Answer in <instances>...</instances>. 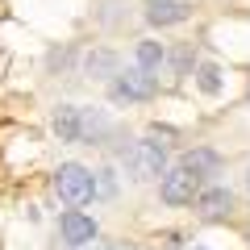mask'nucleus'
<instances>
[{
	"label": "nucleus",
	"mask_w": 250,
	"mask_h": 250,
	"mask_svg": "<svg viewBox=\"0 0 250 250\" xmlns=\"http://www.w3.org/2000/svg\"><path fill=\"white\" fill-rule=\"evenodd\" d=\"M50 184H54V196L71 208H83L96 200V171L83 167V163H59Z\"/></svg>",
	"instance_id": "f257e3e1"
},
{
	"label": "nucleus",
	"mask_w": 250,
	"mask_h": 250,
	"mask_svg": "<svg viewBox=\"0 0 250 250\" xmlns=\"http://www.w3.org/2000/svg\"><path fill=\"white\" fill-rule=\"evenodd\" d=\"M121 159L134 179H163V171H167V142H159V134L138 138L129 150H121Z\"/></svg>",
	"instance_id": "f03ea898"
},
{
	"label": "nucleus",
	"mask_w": 250,
	"mask_h": 250,
	"mask_svg": "<svg viewBox=\"0 0 250 250\" xmlns=\"http://www.w3.org/2000/svg\"><path fill=\"white\" fill-rule=\"evenodd\" d=\"M159 96V75H146L138 67L121 71L113 83H108V100L113 104H150Z\"/></svg>",
	"instance_id": "7ed1b4c3"
},
{
	"label": "nucleus",
	"mask_w": 250,
	"mask_h": 250,
	"mask_svg": "<svg viewBox=\"0 0 250 250\" xmlns=\"http://www.w3.org/2000/svg\"><path fill=\"white\" fill-rule=\"evenodd\" d=\"M200 188H205V179L192 175L184 163H175V167H167L163 179H159V200L167 208H184V205H192V200L200 196Z\"/></svg>",
	"instance_id": "20e7f679"
},
{
	"label": "nucleus",
	"mask_w": 250,
	"mask_h": 250,
	"mask_svg": "<svg viewBox=\"0 0 250 250\" xmlns=\"http://www.w3.org/2000/svg\"><path fill=\"white\" fill-rule=\"evenodd\" d=\"M59 238H62V246L83 250V246H92V242L100 238V225H96V217L83 213V208H67V213H59Z\"/></svg>",
	"instance_id": "39448f33"
},
{
	"label": "nucleus",
	"mask_w": 250,
	"mask_h": 250,
	"mask_svg": "<svg viewBox=\"0 0 250 250\" xmlns=\"http://www.w3.org/2000/svg\"><path fill=\"white\" fill-rule=\"evenodd\" d=\"M192 208H196L200 221H225V217L233 213V192H229V188H221V184L200 188V196L192 200Z\"/></svg>",
	"instance_id": "423d86ee"
},
{
	"label": "nucleus",
	"mask_w": 250,
	"mask_h": 250,
	"mask_svg": "<svg viewBox=\"0 0 250 250\" xmlns=\"http://www.w3.org/2000/svg\"><path fill=\"white\" fill-rule=\"evenodd\" d=\"M50 129L59 142L67 146H80L83 142V104H59L50 117Z\"/></svg>",
	"instance_id": "0eeeda50"
},
{
	"label": "nucleus",
	"mask_w": 250,
	"mask_h": 250,
	"mask_svg": "<svg viewBox=\"0 0 250 250\" xmlns=\"http://www.w3.org/2000/svg\"><path fill=\"white\" fill-rule=\"evenodd\" d=\"M108 138H117V121L104 113V108L83 104V142L80 146H104Z\"/></svg>",
	"instance_id": "6e6552de"
},
{
	"label": "nucleus",
	"mask_w": 250,
	"mask_h": 250,
	"mask_svg": "<svg viewBox=\"0 0 250 250\" xmlns=\"http://www.w3.org/2000/svg\"><path fill=\"white\" fill-rule=\"evenodd\" d=\"M83 75H88V80H108V83H113L117 75H121V59H117V50H108V46H92V50L83 54Z\"/></svg>",
	"instance_id": "1a4fd4ad"
},
{
	"label": "nucleus",
	"mask_w": 250,
	"mask_h": 250,
	"mask_svg": "<svg viewBox=\"0 0 250 250\" xmlns=\"http://www.w3.org/2000/svg\"><path fill=\"white\" fill-rule=\"evenodd\" d=\"M192 17V4L188 0H159V4H146V25L167 29V25H184Z\"/></svg>",
	"instance_id": "9d476101"
},
{
	"label": "nucleus",
	"mask_w": 250,
	"mask_h": 250,
	"mask_svg": "<svg viewBox=\"0 0 250 250\" xmlns=\"http://www.w3.org/2000/svg\"><path fill=\"white\" fill-rule=\"evenodd\" d=\"M184 163L192 175H200V179H213V175H221V154L213 150V146H192V150L184 154Z\"/></svg>",
	"instance_id": "9b49d317"
},
{
	"label": "nucleus",
	"mask_w": 250,
	"mask_h": 250,
	"mask_svg": "<svg viewBox=\"0 0 250 250\" xmlns=\"http://www.w3.org/2000/svg\"><path fill=\"white\" fill-rule=\"evenodd\" d=\"M167 62V46L154 42V38H142V42L134 46V67L146 75H159V67Z\"/></svg>",
	"instance_id": "f8f14e48"
},
{
	"label": "nucleus",
	"mask_w": 250,
	"mask_h": 250,
	"mask_svg": "<svg viewBox=\"0 0 250 250\" xmlns=\"http://www.w3.org/2000/svg\"><path fill=\"white\" fill-rule=\"evenodd\" d=\"M175 80H184V75H192L196 71V46L192 42H179V46H171L167 50V62H163Z\"/></svg>",
	"instance_id": "ddd939ff"
},
{
	"label": "nucleus",
	"mask_w": 250,
	"mask_h": 250,
	"mask_svg": "<svg viewBox=\"0 0 250 250\" xmlns=\"http://www.w3.org/2000/svg\"><path fill=\"white\" fill-rule=\"evenodd\" d=\"M192 80H196V88L205 92V96H221V88H225V71H221V62H196Z\"/></svg>",
	"instance_id": "4468645a"
},
{
	"label": "nucleus",
	"mask_w": 250,
	"mask_h": 250,
	"mask_svg": "<svg viewBox=\"0 0 250 250\" xmlns=\"http://www.w3.org/2000/svg\"><path fill=\"white\" fill-rule=\"evenodd\" d=\"M71 59H75V46H59V50L46 54V71H67Z\"/></svg>",
	"instance_id": "2eb2a0df"
},
{
	"label": "nucleus",
	"mask_w": 250,
	"mask_h": 250,
	"mask_svg": "<svg viewBox=\"0 0 250 250\" xmlns=\"http://www.w3.org/2000/svg\"><path fill=\"white\" fill-rule=\"evenodd\" d=\"M96 196H108V200L117 196V171L113 167H100L96 171Z\"/></svg>",
	"instance_id": "dca6fc26"
},
{
	"label": "nucleus",
	"mask_w": 250,
	"mask_h": 250,
	"mask_svg": "<svg viewBox=\"0 0 250 250\" xmlns=\"http://www.w3.org/2000/svg\"><path fill=\"white\" fill-rule=\"evenodd\" d=\"M113 250H142L138 242H113Z\"/></svg>",
	"instance_id": "f3484780"
},
{
	"label": "nucleus",
	"mask_w": 250,
	"mask_h": 250,
	"mask_svg": "<svg viewBox=\"0 0 250 250\" xmlns=\"http://www.w3.org/2000/svg\"><path fill=\"white\" fill-rule=\"evenodd\" d=\"M83 250H113V242H100V238H96L92 246H83Z\"/></svg>",
	"instance_id": "a211bd4d"
},
{
	"label": "nucleus",
	"mask_w": 250,
	"mask_h": 250,
	"mask_svg": "<svg viewBox=\"0 0 250 250\" xmlns=\"http://www.w3.org/2000/svg\"><path fill=\"white\" fill-rule=\"evenodd\" d=\"M192 250H213V246H205V242H192Z\"/></svg>",
	"instance_id": "6ab92c4d"
},
{
	"label": "nucleus",
	"mask_w": 250,
	"mask_h": 250,
	"mask_svg": "<svg viewBox=\"0 0 250 250\" xmlns=\"http://www.w3.org/2000/svg\"><path fill=\"white\" fill-rule=\"evenodd\" d=\"M246 104H250V83H246Z\"/></svg>",
	"instance_id": "aec40b11"
},
{
	"label": "nucleus",
	"mask_w": 250,
	"mask_h": 250,
	"mask_svg": "<svg viewBox=\"0 0 250 250\" xmlns=\"http://www.w3.org/2000/svg\"><path fill=\"white\" fill-rule=\"evenodd\" d=\"M146 4H159V0H146Z\"/></svg>",
	"instance_id": "412c9836"
},
{
	"label": "nucleus",
	"mask_w": 250,
	"mask_h": 250,
	"mask_svg": "<svg viewBox=\"0 0 250 250\" xmlns=\"http://www.w3.org/2000/svg\"><path fill=\"white\" fill-rule=\"evenodd\" d=\"M246 188H250V175H246Z\"/></svg>",
	"instance_id": "4be33fe9"
}]
</instances>
